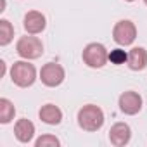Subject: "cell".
Here are the masks:
<instances>
[{
  "mask_svg": "<svg viewBox=\"0 0 147 147\" xmlns=\"http://www.w3.org/2000/svg\"><path fill=\"white\" fill-rule=\"evenodd\" d=\"M125 2H135V0H125Z\"/></svg>",
  "mask_w": 147,
  "mask_h": 147,
  "instance_id": "e0dca14e",
  "label": "cell"
},
{
  "mask_svg": "<svg viewBox=\"0 0 147 147\" xmlns=\"http://www.w3.org/2000/svg\"><path fill=\"white\" fill-rule=\"evenodd\" d=\"M38 116H40V119L45 125H52V126L54 125H59L62 121V111L57 106H54V104L42 106V109L38 111Z\"/></svg>",
  "mask_w": 147,
  "mask_h": 147,
  "instance_id": "7c38bea8",
  "label": "cell"
},
{
  "mask_svg": "<svg viewBox=\"0 0 147 147\" xmlns=\"http://www.w3.org/2000/svg\"><path fill=\"white\" fill-rule=\"evenodd\" d=\"M109 61H111L113 64H125V62L128 61V54H126L125 50H121V49H114V50H111V54H109Z\"/></svg>",
  "mask_w": 147,
  "mask_h": 147,
  "instance_id": "2e32d148",
  "label": "cell"
},
{
  "mask_svg": "<svg viewBox=\"0 0 147 147\" xmlns=\"http://www.w3.org/2000/svg\"><path fill=\"white\" fill-rule=\"evenodd\" d=\"M137 38V26L133 24V21L130 19H121L114 24L113 28V40L118 45H131Z\"/></svg>",
  "mask_w": 147,
  "mask_h": 147,
  "instance_id": "5b68a950",
  "label": "cell"
},
{
  "mask_svg": "<svg viewBox=\"0 0 147 147\" xmlns=\"http://www.w3.org/2000/svg\"><path fill=\"white\" fill-rule=\"evenodd\" d=\"M106 118L104 111L95 104H87L78 111V125L85 131H97L102 128Z\"/></svg>",
  "mask_w": 147,
  "mask_h": 147,
  "instance_id": "6da1fadb",
  "label": "cell"
},
{
  "mask_svg": "<svg viewBox=\"0 0 147 147\" xmlns=\"http://www.w3.org/2000/svg\"><path fill=\"white\" fill-rule=\"evenodd\" d=\"M131 138V128L126 125V123H114L109 130V140L113 145L116 147H123L130 142Z\"/></svg>",
  "mask_w": 147,
  "mask_h": 147,
  "instance_id": "9c48e42d",
  "label": "cell"
},
{
  "mask_svg": "<svg viewBox=\"0 0 147 147\" xmlns=\"http://www.w3.org/2000/svg\"><path fill=\"white\" fill-rule=\"evenodd\" d=\"M144 2H145V5H147V0H144Z\"/></svg>",
  "mask_w": 147,
  "mask_h": 147,
  "instance_id": "ac0fdd59",
  "label": "cell"
},
{
  "mask_svg": "<svg viewBox=\"0 0 147 147\" xmlns=\"http://www.w3.org/2000/svg\"><path fill=\"white\" fill-rule=\"evenodd\" d=\"M11 80H12L14 85L21 87V88H28L36 80V69H35L33 64L28 62V59L26 61H18L11 67Z\"/></svg>",
  "mask_w": 147,
  "mask_h": 147,
  "instance_id": "7a4b0ae2",
  "label": "cell"
},
{
  "mask_svg": "<svg viewBox=\"0 0 147 147\" xmlns=\"http://www.w3.org/2000/svg\"><path fill=\"white\" fill-rule=\"evenodd\" d=\"M23 26H24V30H26L28 35H38V33H42V31L45 30L47 19H45V16H43L42 12H38V11H30V12H26V16H24Z\"/></svg>",
  "mask_w": 147,
  "mask_h": 147,
  "instance_id": "ba28073f",
  "label": "cell"
},
{
  "mask_svg": "<svg viewBox=\"0 0 147 147\" xmlns=\"http://www.w3.org/2000/svg\"><path fill=\"white\" fill-rule=\"evenodd\" d=\"M82 59H83V62H85L88 67H92V69H100V67H104V66L107 64V61H109V52H107V49H106L102 43L92 42V43H88V45L83 49Z\"/></svg>",
  "mask_w": 147,
  "mask_h": 147,
  "instance_id": "3957f363",
  "label": "cell"
},
{
  "mask_svg": "<svg viewBox=\"0 0 147 147\" xmlns=\"http://www.w3.org/2000/svg\"><path fill=\"white\" fill-rule=\"evenodd\" d=\"M35 145L36 147H59L61 145V140L55 137V135H50V133H45L42 137H38L35 140Z\"/></svg>",
  "mask_w": 147,
  "mask_h": 147,
  "instance_id": "9a60e30c",
  "label": "cell"
},
{
  "mask_svg": "<svg viewBox=\"0 0 147 147\" xmlns=\"http://www.w3.org/2000/svg\"><path fill=\"white\" fill-rule=\"evenodd\" d=\"M128 67L131 71H142L147 67V50L144 47H133L128 52Z\"/></svg>",
  "mask_w": 147,
  "mask_h": 147,
  "instance_id": "8fae6325",
  "label": "cell"
},
{
  "mask_svg": "<svg viewBox=\"0 0 147 147\" xmlns=\"http://www.w3.org/2000/svg\"><path fill=\"white\" fill-rule=\"evenodd\" d=\"M14 135L21 144H30L35 137V125L30 119L23 118L14 125Z\"/></svg>",
  "mask_w": 147,
  "mask_h": 147,
  "instance_id": "30bf717a",
  "label": "cell"
},
{
  "mask_svg": "<svg viewBox=\"0 0 147 147\" xmlns=\"http://www.w3.org/2000/svg\"><path fill=\"white\" fill-rule=\"evenodd\" d=\"M118 106H119L121 113H125L128 116H135L142 109V97H140V94H137L133 90L123 92L118 99Z\"/></svg>",
  "mask_w": 147,
  "mask_h": 147,
  "instance_id": "52a82bcc",
  "label": "cell"
},
{
  "mask_svg": "<svg viewBox=\"0 0 147 147\" xmlns=\"http://www.w3.org/2000/svg\"><path fill=\"white\" fill-rule=\"evenodd\" d=\"M64 78H66V71L57 62H47L40 69V80L45 87H50V88L59 87L64 82Z\"/></svg>",
  "mask_w": 147,
  "mask_h": 147,
  "instance_id": "8992f818",
  "label": "cell"
},
{
  "mask_svg": "<svg viewBox=\"0 0 147 147\" xmlns=\"http://www.w3.org/2000/svg\"><path fill=\"white\" fill-rule=\"evenodd\" d=\"M16 52L19 57L23 59H28V61H33V59H38L42 57L43 54V43L40 38L33 36V35H26V36H21L16 43Z\"/></svg>",
  "mask_w": 147,
  "mask_h": 147,
  "instance_id": "277c9868",
  "label": "cell"
},
{
  "mask_svg": "<svg viewBox=\"0 0 147 147\" xmlns=\"http://www.w3.org/2000/svg\"><path fill=\"white\" fill-rule=\"evenodd\" d=\"M16 116V107L14 104L9 100V99H0V123L2 125H7L14 119Z\"/></svg>",
  "mask_w": 147,
  "mask_h": 147,
  "instance_id": "4fadbf2b",
  "label": "cell"
},
{
  "mask_svg": "<svg viewBox=\"0 0 147 147\" xmlns=\"http://www.w3.org/2000/svg\"><path fill=\"white\" fill-rule=\"evenodd\" d=\"M14 38V28L7 19H0V45L5 47Z\"/></svg>",
  "mask_w": 147,
  "mask_h": 147,
  "instance_id": "5bb4252c",
  "label": "cell"
}]
</instances>
